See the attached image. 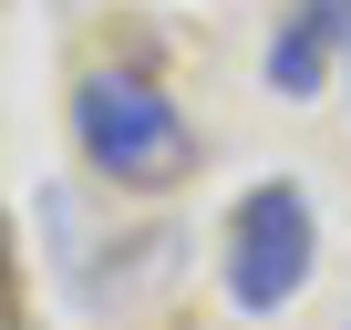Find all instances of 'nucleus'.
Masks as SVG:
<instances>
[{
  "label": "nucleus",
  "mask_w": 351,
  "mask_h": 330,
  "mask_svg": "<svg viewBox=\"0 0 351 330\" xmlns=\"http://www.w3.org/2000/svg\"><path fill=\"white\" fill-rule=\"evenodd\" d=\"M73 134H83V155L104 165L114 186H176L197 165V134H186V114H176L145 73H83V93H73Z\"/></svg>",
  "instance_id": "1"
},
{
  "label": "nucleus",
  "mask_w": 351,
  "mask_h": 330,
  "mask_svg": "<svg viewBox=\"0 0 351 330\" xmlns=\"http://www.w3.org/2000/svg\"><path fill=\"white\" fill-rule=\"evenodd\" d=\"M341 42H351V0H300V21L269 42V93H289V103L320 93V62H330Z\"/></svg>",
  "instance_id": "3"
},
{
  "label": "nucleus",
  "mask_w": 351,
  "mask_h": 330,
  "mask_svg": "<svg viewBox=\"0 0 351 330\" xmlns=\"http://www.w3.org/2000/svg\"><path fill=\"white\" fill-rule=\"evenodd\" d=\"M310 248H320L310 196L300 186H258L238 207V227H228V289H238V309H289L310 289Z\"/></svg>",
  "instance_id": "2"
}]
</instances>
